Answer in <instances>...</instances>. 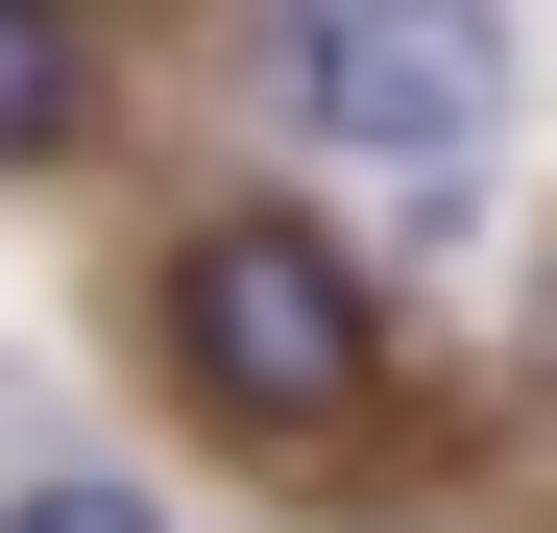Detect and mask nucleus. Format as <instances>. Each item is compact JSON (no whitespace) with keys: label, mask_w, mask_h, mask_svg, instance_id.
I'll list each match as a JSON object with an SVG mask.
<instances>
[{"label":"nucleus","mask_w":557,"mask_h":533,"mask_svg":"<svg viewBox=\"0 0 557 533\" xmlns=\"http://www.w3.org/2000/svg\"><path fill=\"white\" fill-rule=\"evenodd\" d=\"M170 388L219 436H339L388 388V292L339 266V219H195L170 243Z\"/></svg>","instance_id":"1"},{"label":"nucleus","mask_w":557,"mask_h":533,"mask_svg":"<svg viewBox=\"0 0 557 533\" xmlns=\"http://www.w3.org/2000/svg\"><path fill=\"white\" fill-rule=\"evenodd\" d=\"M267 98L315 146H363V170H412V195H460V146L509 98V0H292L267 25Z\"/></svg>","instance_id":"2"},{"label":"nucleus","mask_w":557,"mask_h":533,"mask_svg":"<svg viewBox=\"0 0 557 533\" xmlns=\"http://www.w3.org/2000/svg\"><path fill=\"white\" fill-rule=\"evenodd\" d=\"M98 122V49H73V0H0V170H49Z\"/></svg>","instance_id":"3"},{"label":"nucleus","mask_w":557,"mask_h":533,"mask_svg":"<svg viewBox=\"0 0 557 533\" xmlns=\"http://www.w3.org/2000/svg\"><path fill=\"white\" fill-rule=\"evenodd\" d=\"M0 533H170V509H146L122 461H49V485H25V509H0Z\"/></svg>","instance_id":"4"}]
</instances>
